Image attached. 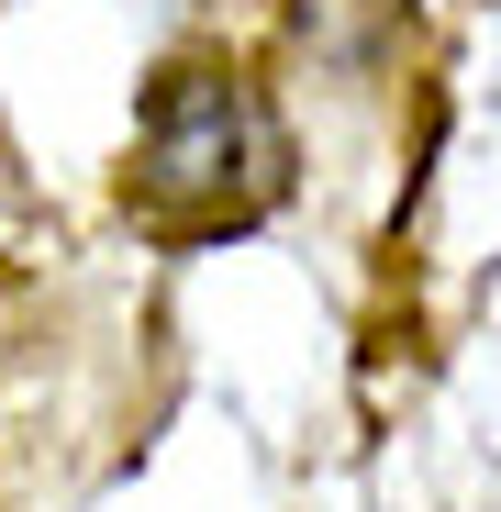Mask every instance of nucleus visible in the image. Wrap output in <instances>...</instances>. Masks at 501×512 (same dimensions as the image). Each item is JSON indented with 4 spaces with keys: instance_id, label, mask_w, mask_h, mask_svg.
<instances>
[{
    "instance_id": "nucleus-1",
    "label": "nucleus",
    "mask_w": 501,
    "mask_h": 512,
    "mask_svg": "<svg viewBox=\"0 0 501 512\" xmlns=\"http://www.w3.org/2000/svg\"><path fill=\"white\" fill-rule=\"evenodd\" d=\"M279 190V134L268 112L234 90L223 67H167L156 90H145V156H134V201L156 223H245Z\"/></svg>"
}]
</instances>
